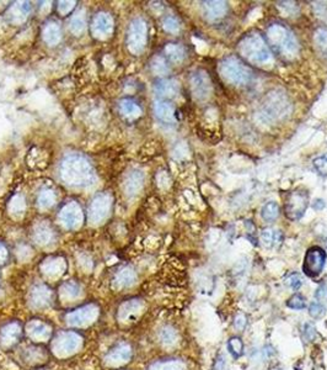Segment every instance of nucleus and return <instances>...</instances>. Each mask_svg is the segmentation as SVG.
Wrapping results in <instances>:
<instances>
[{
  "mask_svg": "<svg viewBox=\"0 0 327 370\" xmlns=\"http://www.w3.org/2000/svg\"><path fill=\"white\" fill-rule=\"evenodd\" d=\"M61 178L71 188H88L95 183L96 175L88 158L74 153L62 162Z\"/></svg>",
  "mask_w": 327,
  "mask_h": 370,
  "instance_id": "nucleus-1",
  "label": "nucleus"
},
{
  "mask_svg": "<svg viewBox=\"0 0 327 370\" xmlns=\"http://www.w3.org/2000/svg\"><path fill=\"white\" fill-rule=\"evenodd\" d=\"M266 36L270 47L283 60L293 61L297 58L299 43L297 37L288 27L282 24H272L267 29Z\"/></svg>",
  "mask_w": 327,
  "mask_h": 370,
  "instance_id": "nucleus-2",
  "label": "nucleus"
},
{
  "mask_svg": "<svg viewBox=\"0 0 327 370\" xmlns=\"http://www.w3.org/2000/svg\"><path fill=\"white\" fill-rule=\"evenodd\" d=\"M239 55L251 64L264 66L272 61L270 46L258 32L245 35L238 43Z\"/></svg>",
  "mask_w": 327,
  "mask_h": 370,
  "instance_id": "nucleus-3",
  "label": "nucleus"
},
{
  "mask_svg": "<svg viewBox=\"0 0 327 370\" xmlns=\"http://www.w3.org/2000/svg\"><path fill=\"white\" fill-rule=\"evenodd\" d=\"M289 111H291V102L288 96L282 90L276 89L270 92L263 99L258 114L263 121L272 122L285 117Z\"/></svg>",
  "mask_w": 327,
  "mask_h": 370,
  "instance_id": "nucleus-4",
  "label": "nucleus"
},
{
  "mask_svg": "<svg viewBox=\"0 0 327 370\" xmlns=\"http://www.w3.org/2000/svg\"><path fill=\"white\" fill-rule=\"evenodd\" d=\"M220 77L232 85H245L251 80L252 71L238 57H226L218 66Z\"/></svg>",
  "mask_w": 327,
  "mask_h": 370,
  "instance_id": "nucleus-5",
  "label": "nucleus"
},
{
  "mask_svg": "<svg viewBox=\"0 0 327 370\" xmlns=\"http://www.w3.org/2000/svg\"><path fill=\"white\" fill-rule=\"evenodd\" d=\"M146 41H148V25L143 19L137 17L129 25L127 46L133 55H139L144 51Z\"/></svg>",
  "mask_w": 327,
  "mask_h": 370,
  "instance_id": "nucleus-6",
  "label": "nucleus"
},
{
  "mask_svg": "<svg viewBox=\"0 0 327 370\" xmlns=\"http://www.w3.org/2000/svg\"><path fill=\"white\" fill-rule=\"evenodd\" d=\"M100 309L98 305L88 304L70 311L65 315V321L71 327H86L99 319Z\"/></svg>",
  "mask_w": 327,
  "mask_h": 370,
  "instance_id": "nucleus-7",
  "label": "nucleus"
},
{
  "mask_svg": "<svg viewBox=\"0 0 327 370\" xmlns=\"http://www.w3.org/2000/svg\"><path fill=\"white\" fill-rule=\"evenodd\" d=\"M82 337L75 332L64 331L55 336L52 343V350L58 356H70L82 346Z\"/></svg>",
  "mask_w": 327,
  "mask_h": 370,
  "instance_id": "nucleus-8",
  "label": "nucleus"
},
{
  "mask_svg": "<svg viewBox=\"0 0 327 370\" xmlns=\"http://www.w3.org/2000/svg\"><path fill=\"white\" fill-rule=\"evenodd\" d=\"M309 205V195L305 191L295 190L289 194L285 203V216L291 221H298L304 216Z\"/></svg>",
  "mask_w": 327,
  "mask_h": 370,
  "instance_id": "nucleus-9",
  "label": "nucleus"
},
{
  "mask_svg": "<svg viewBox=\"0 0 327 370\" xmlns=\"http://www.w3.org/2000/svg\"><path fill=\"white\" fill-rule=\"evenodd\" d=\"M326 252L321 247H311L307 250L304 258L303 270L310 278H315L322 272L326 263Z\"/></svg>",
  "mask_w": 327,
  "mask_h": 370,
  "instance_id": "nucleus-10",
  "label": "nucleus"
},
{
  "mask_svg": "<svg viewBox=\"0 0 327 370\" xmlns=\"http://www.w3.org/2000/svg\"><path fill=\"white\" fill-rule=\"evenodd\" d=\"M189 83H191L192 95L196 100L204 101L209 98L211 94V80L209 74L205 71L198 69L193 72Z\"/></svg>",
  "mask_w": 327,
  "mask_h": 370,
  "instance_id": "nucleus-11",
  "label": "nucleus"
},
{
  "mask_svg": "<svg viewBox=\"0 0 327 370\" xmlns=\"http://www.w3.org/2000/svg\"><path fill=\"white\" fill-rule=\"evenodd\" d=\"M112 199L108 194H99L93 198L89 207V220L93 225L102 223L110 215Z\"/></svg>",
  "mask_w": 327,
  "mask_h": 370,
  "instance_id": "nucleus-12",
  "label": "nucleus"
},
{
  "mask_svg": "<svg viewBox=\"0 0 327 370\" xmlns=\"http://www.w3.org/2000/svg\"><path fill=\"white\" fill-rule=\"evenodd\" d=\"M59 221L67 230L79 228L84 221V214L80 205L75 201L68 203L59 213Z\"/></svg>",
  "mask_w": 327,
  "mask_h": 370,
  "instance_id": "nucleus-13",
  "label": "nucleus"
},
{
  "mask_svg": "<svg viewBox=\"0 0 327 370\" xmlns=\"http://www.w3.org/2000/svg\"><path fill=\"white\" fill-rule=\"evenodd\" d=\"M202 9H203V15L205 20L210 23H217L222 20L228 14V4L226 2L222 0H211V2L202 3Z\"/></svg>",
  "mask_w": 327,
  "mask_h": 370,
  "instance_id": "nucleus-14",
  "label": "nucleus"
},
{
  "mask_svg": "<svg viewBox=\"0 0 327 370\" xmlns=\"http://www.w3.org/2000/svg\"><path fill=\"white\" fill-rule=\"evenodd\" d=\"M92 32L99 39H107L113 32V19L107 12H100L93 17Z\"/></svg>",
  "mask_w": 327,
  "mask_h": 370,
  "instance_id": "nucleus-15",
  "label": "nucleus"
},
{
  "mask_svg": "<svg viewBox=\"0 0 327 370\" xmlns=\"http://www.w3.org/2000/svg\"><path fill=\"white\" fill-rule=\"evenodd\" d=\"M130 358H132V348L129 344L120 343L111 348L110 352L106 354V363L107 365L117 366L129 362Z\"/></svg>",
  "mask_w": 327,
  "mask_h": 370,
  "instance_id": "nucleus-16",
  "label": "nucleus"
},
{
  "mask_svg": "<svg viewBox=\"0 0 327 370\" xmlns=\"http://www.w3.org/2000/svg\"><path fill=\"white\" fill-rule=\"evenodd\" d=\"M23 327L18 322H9L0 329V344L4 348H10L20 341Z\"/></svg>",
  "mask_w": 327,
  "mask_h": 370,
  "instance_id": "nucleus-17",
  "label": "nucleus"
},
{
  "mask_svg": "<svg viewBox=\"0 0 327 370\" xmlns=\"http://www.w3.org/2000/svg\"><path fill=\"white\" fill-rule=\"evenodd\" d=\"M26 333L32 341L46 342L51 338L52 328L48 323L40 320H31L26 326Z\"/></svg>",
  "mask_w": 327,
  "mask_h": 370,
  "instance_id": "nucleus-18",
  "label": "nucleus"
},
{
  "mask_svg": "<svg viewBox=\"0 0 327 370\" xmlns=\"http://www.w3.org/2000/svg\"><path fill=\"white\" fill-rule=\"evenodd\" d=\"M53 293L46 285H36L30 293V304L36 309H43L52 304Z\"/></svg>",
  "mask_w": 327,
  "mask_h": 370,
  "instance_id": "nucleus-19",
  "label": "nucleus"
},
{
  "mask_svg": "<svg viewBox=\"0 0 327 370\" xmlns=\"http://www.w3.org/2000/svg\"><path fill=\"white\" fill-rule=\"evenodd\" d=\"M143 309V304L140 300H129L124 303L118 310V319L122 322L133 321Z\"/></svg>",
  "mask_w": 327,
  "mask_h": 370,
  "instance_id": "nucleus-20",
  "label": "nucleus"
},
{
  "mask_svg": "<svg viewBox=\"0 0 327 370\" xmlns=\"http://www.w3.org/2000/svg\"><path fill=\"white\" fill-rule=\"evenodd\" d=\"M143 184H144V174L139 170H133L124 180V191L128 197H134L142 190Z\"/></svg>",
  "mask_w": 327,
  "mask_h": 370,
  "instance_id": "nucleus-21",
  "label": "nucleus"
},
{
  "mask_svg": "<svg viewBox=\"0 0 327 370\" xmlns=\"http://www.w3.org/2000/svg\"><path fill=\"white\" fill-rule=\"evenodd\" d=\"M180 92V84L175 79H163L155 84V93L160 98H175Z\"/></svg>",
  "mask_w": 327,
  "mask_h": 370,
  "instance_id": "nucleus-22",
  "label": "nucleus"
},
{
  "mask_svg": "<svg viewBox=\"0 0 327 370\" xmlns=\"http://www.w3.org/2000/svg\"><path fill=\"white\" fill-rule=\"evenodd\" d=\"M65 268H67L65 260L58 257L51 258V259L46 260V262L42 264L43 274L48 276V278H58V276L63 274Z\"/></svg>",
  "mask_w": 327,
  "mask_h": 370,
  "instance_id": "nucleus-23",
  "label": "nucleus"
},
{
  "mask_svg": "<svg viewBox=\"0 0 327 370\" xmlns=\"http://www.w3.org/2000/svg\"><path fill=\"white\" fill-rule=\"evenodd\" d=\"M155 116L165 124H172L175 121V108L170 102L159 100L154 104Z\"/></svg>",
  "mask_w": 327,
  "mask_h": 370,
  "instance_id": "nucleus-24",
  "label": "nucleus"
},
{
  "mask_svg": "<svg viewBox=\"0 0 327 370\" xmlns=\"http://www.w3.org/2000/svg\"><path fill=\"white\" fill-rule=\"evenodd\" d=\"M137 280V274L136 272L129 267H126V268H122L120 272L114 275V285L118 289H124L129 288L134 284Z\"/></svg>",
  "mask_w": 327,
  "mask_h": 370,
  "instance_id": "nucleus-25",
  "label": "nucleus"
},
{
  "mask_svg": "<svg viewBox=\"0 0 327 370\" xmlns=\"http://www.w3.org/2000/svg\"><path fill=\"white\" fill-rule=\"evenodd\" d=\"M164 54L167 57V60L174 62V63H181L186 56L185 48L179 43H167L164 48Z\"/></svg>",
  "mask_w": 327,
  "mask_h": 370,
  "instance_id": "nucleus-26",
  "label": "nucleus"
},
{
  "mask_svg": "<svg viewBox=\"0 0 327 370\" xmlns=\"http://www.w3.org/2000/svg\"><path fill=\"white\" fill-rule=\"evenodd\" d=\"M31 11V5L30 3L23 2L17 3L10 9V12H9V16L14 23H23L24 20H26L27 15L30 14Z\"/></svg>",
  "mask_w": 327,
  "mask_h": 370,
  "instance_id": "nucleus-27",
  "label": "nucleus"
},
{
  "mask_svg": "<svg viewBox=\"0 0 327 370\" xmlns=\"http://www.w3.org/2000/svg\"><path fill=\"white\" fill-rule=\"evenodd\" d=\"M120 110L121 114L127 119H137L142 115V109L136 101L130 100V99H124L120 102Z\"/></svg>",
  "mask_w": 327,
  "mask_h": 370,
  "instance_id": "nucleus-28",
  "label": "nucleus"
},
{
  "mask_svg": "<svg viewBox=\"0 0 327 370\" xmlns=\"http://www.w3.org/2000/svg\"><path fill=\"white\" fill-rule=\"evenodd\" d=\"M61 37L62 32L58 24L49 23L46 25V27L43 29V40H45L46 43H48L49 46L57 45V43L61 41Z\"/></svg>",
  "mask_w": 327,
  "mask_h": 370,
  "instance_id": "nucleus-29",
  "label": "nucleus"
},
{
  "mask_svg": "<svg viewBox=\"0 0 327 370\" xmlns=\"http://www.w3.org/2000/svg\"><path fill=\"white\" fill-rule=\"evenodd\" d=\"M61 295L65 300L73 301L82 295V288H80V285L76 284V283L67 281L62 285Z\"/></svg>",
  "mask_w": 327,
  "mask_h": 370,
  "instance_id": "nucleus-30",
  "label": "nucleus"
},
{
  "mask_svg": "<svg viewBox=\"0 0 327 370\" xmlns=\"http://www.w3.org/2000/svg\"><path fill=\"white\" fill-rule=\"evenodd\" d=\"M33 238L39 244H47L52 241L53 238V231L52 228L48 225H42L37 226L35 230V235H33Z\"/></svg>",
  "mask_w": 327,
  "mask_h": 370,
  "instance_id": "nucleus-31",
  "label": "nucleus"
},
{
  "mask_svg": "<svg viewBox=\"0 0 327 370\" xmlns=\"http://www.w3.org/2000/svg\"><path fill=\"white\" fill-rule=\"evenodd\" d=\"M261 238L267 245H278L283 241V235L278 230L264 228L261 233Z\"/></svg>",
  "mask_w": 327,
  "mask_h": 370,
  "instance_id": "nucleus-32",
  "label": "nucleus"
},
{
  "mask_svg": "<svg viewBox=\"0 0 327 370\" xmlns=\"http://www.w3.org/2000/svg\"><path fill=\"white\" fill-rule=\"evenodd\" d=\"M261 216L264 221L272 222L275 221L277 217L279 216V206L278 204L275 203V201H270L267 203L261 210Z\"/></svg>",
  "mask_w": 327,
  "mask_h": 370,
  "instance_id": "nucleus-33",
  "label": "nucleus"
},
{
  "mask_svg": "<svg viewBox=\"0 0 327 370\" xmlns=\"http://www.w3.org/2000/svg\"><path fill=\"white\" fill-rule=\"evenodd\" d=\"M185 364L181 360L172 359V360H164V362L154 363L149 370H183Z\"/></svg>",
  "mask_w": 327,
  "mask_h": 370,
  "instance_id": "nucleus-34",
  "label": "nucleus"
},
{
  "mask_svg": "<svg viewBox=\"0 0 327 370\" xmlns=\"http://www.w3.org/2000/svg\"><path fill=\"white\" fill-rule=\"evenodd\" d=\"M314 42L317 51L327 57V29H317L314 35Z\"/></svg>",
  "mask_w": 327,
  "mask_h": 370,
  "instance_id": "nucleus-35",
  "label": "nucleus"
},
{
  "mask_svg": "<svg viewBox=\"0 0 327 370\" xmlns=\"http://www.w3.org/2000/svg\"><path fill=\"white\" fill-rule=\"evenodd\" d=\"M86 27V20L85 15H84V11H79L71 17L70 20V30L74 35H80V33L84 32Z\"/></svg>",
  "mask_w": 327,
  "mask_h": 370,
  "instance_id": "nucleus-36",
  "label": "nucleus"
},
{
  "mask_svg": "<svg viewBox=\"0 0 327 370\" xmlns=\"http://www.w3.org/2000/svg\"><path fill=\"white\" fill-rule=\"evenodd\" d=\"M152 73L157 74V76H165L170 72V68L167 66V62L164 57L161 56H157V57L152 58L150 63Z\"/></svg>",
  "mask_w": 327,
  "mask_h": 370,
  "instance_id": "nucleus-37",
  "label": "nucleus"
},
{
  "mask_svg": "<svg viewBox=\"0 0 327 370\" xmlns=\"http://www.w3.org/2000/svg\"><path fill=\"white\" fill-rule=\"evenodd\" d=\"M55 203V194L52 190H43L40 192L39 199H37V205H39L41 209H48L54 205Z\"/></svg>",
  "mask_w": 327,
  "mask_h": 370,
  "instance_id": "nucleus-38",
  "label": "nucleus"
},
{
  "mask_svg": "<svg viewBox=\"0 0 327 370\" xmlns=\"http://www.w3.org/2000/svg\"><path fill=\"white\" fill-rule=\"evenodd\" d=\"M25 209H26V203L21 195H16L11 199L10 204H9V210L12 215H23Z\"/></svg>",
  "mask_w": 327,
  "mask_h": 370,
  "instance_id": "nucleus-39",
  "label": "nucleus"
},
{
  "mask_svg": "<svg viewBox=\"0 0 327 370\" xmlns=\"http://www.w3.org/2000/svg\"><path fill=\"white\" fill-rule=\"evenodd\" d=\"M228 349L234 358H239L244 352V343L239 337H233L228 341Z\"/></svg>",
  "mask_w": 327,
  "mask_h": 370,
  "instance_id": "nucleus-40",
  "label": "nucleus"
},
{
  "mask_svg": "<svg viewBox=\"0 0 327 370\" xmlns=\"http://www.w3.org/2000/svg\"><path fill=\"white\" fill-rule=\"evenodd\" d=\"M159 336H160L161 342H163L164 344H166V346H171V344L175 343L177 340L176 331L174 328H171L170 326H166V327L161 328Z\"/></svg>",
  "mask_w": 327,
  "mask_h": 370,
  "instance_id": "nucleus-41",
  "label": "nucleus"
},
{
  "mask_svg": "<svg viewBox=\"0 0 327 370\" xmlns=\"http://www.w3.org/2000/svg\"><path fill=\"white\" fill-rule=\"evenodd\" d=\"M309 313L313 319L321 320L326 315V307L317 301H313L309 306Z\"/></svg>",
  "mask_w": 327,
  "mask_h": 370,
  "instance_id": "nucleus-42",
  "label": "nucleus"
},
{
  "mask_svg": "<svg viewBox=\"0 0 327 370\" xmlns=\"http://www.w3.org/2000/svg\"><path fill=\"white\" fill-rule=\"evenodd\" d=\"M286 306L293 310H304L306 307V303H305L304 297L301 295L295 294L286 301Z\"/></svg>",
  "mask_w": 327,
  "mask_h": 370,
  "instance_id": "nucleus-43",
  "label": "nucleus"
},
{
  "mask_svg": "<svg viewBox=\"0 0 327 370\" xmlns=\"http://www.w3.org/2000/svg\"><path fill=\"white\" fill-rule=\"evenodd\" d=\"M163 27L166 32L176 33V32H179V30H180V23L176 17L167 16L163 21Z\"/></svg>",
  "mask_w": 327,
  "mask_h": 370,
  "instance_id": "nucleus-44",
  "label": "nucleus"
},
{
  "mask_svg": "<svg viewBox=\"0 0 327 370\" xmlns=\"http://www.w3.org/2000/svg\"><path fill=\"white\" fill-rule=\"evenodd\" d=\"M285 284L294 291H298L301 288V285H303V280H301L300 275L297 274V273H292V274H289L285 278Z\"/></svg>",
  "mask_w": 327,
  "mask_h": 370,
  "instance_id": "nucleus-45",
  "label": "nucleus"
},
{
  "mask_svg": "<svg viewBox=\"0 0 327 370\" xmlns=\"http://www.w3.org/2000/svg\"><path fill=\"white\" fill-rule=\"evenodd\" d=\"M314 167L320 175H327V154L320 155L314 160Z\"/></svg>",
  "mask_w": 327,
  "mask_h": 370,
  "instance_id": "nucleus-46",
  "label": "nucleus"
},
{
  "mask_svg": "<svg viewBox=\"0 0 327 370\" xmlns=\"http://www.w3.org/2000/svg\"><path fill=\"white\" fill-rule=\"evenodd\" d=\"M278 8L282 10L283 14L286 15V16H288V15L295 14V12L298 11V5H295V3H293V2L279 3Z\"/></svg>",
  "mask_w": 327,
  "mask_h": 370,
  "instance_id": "nucleus-47",
  "label": "nucleus"
},
{
  "mask_svg": "<svg viewBox=\"0 0 327 370\" xmlns=\"http://www.w3.org/2000/svg\"><path fill=\"white\" fill-rule=\"evenodd\" d=\"M303 334L304 338L307 342H313L316 338V328L313 323L307 322L304 325V329H303Z\"/></svg>",
  "mask_w": 327,
  "mask_h": 370,
  "instance_id": "nucleus-48",
  "label": "nucleus"
},
{
  "mask_svg": "<svg viewBox=\"0 0 327 370\" xmlns=\"http://www.w3.org/2000/svg\"><path fill=\"white\" fill-rule=\"evenodd\" d=\"M74 6H75V2H59L58 11L61 12L62 15H67Z\"/></svg>",
  "mask_w": 327,
  "mask_h": 370,
  "instance_id": "nucleus-49",
  "label": "nucleus"
},
{
  "mask_svg": "<svg viewBox=\"0 0 327 370\" xmlns=\"http://www.w3.org/2000/svg\"><path fill=\"white\" fill-rule=\"evenodd\" d=\"M246 323H247V319H246L244 313H239V315L235 317V321H234V325H235V327L238 329H244Z\"/></svg>",
  "mask_w": 327,
  "mask_h": 370,
  "instance_id": "nucleus-50",
  "label": "nucleus"
},
{
  "mask_svg": "<svg viewBox=\"0 0 327 370\" xmlns=\"http://www.w3.org/2000/svg\"><path fill=\"white\" fill-rule=\"evenodd\" d=\"M8 257H9L8 250H6L4 244L0 243V264L5 263L6 259H8Z\"/></svg>",
  "mask_w": 327,
  "mask_h": 370,
  "instance_id": "nucleus-51",
  "label": "nucleus"
},
{
  "mask_svg": "<svg viewBox=\"0 0 327 370\" xmlns=\"http://www.w3.org/2000/svg\"><path fill=\"white\" fill-rule=\"evenodd\" d=\"M315 297L317 298V300H322V298H326L327 297V288L326 287H320L319 289H317L316 293H315Z\"/></svg>",
  "mask_w": 327,
  "mask_h": 370,
  "instance_id": "nucleus-52",
  "label": "nucleus"
},
{
  "mask_svg": "<svg viewBox=\"0 0 327 370\" xmlns=\"http://www.w3.org/2000/svg\"><path fill=\"white\" fill-rule=\"evenodd\" d=\"M313 207H314V209H315V210H322L323 207H325V203H323V200H321V199H320V200H316V201H315V204L313 205Z\"/></svg>",
  "mask_w": 327,
  "mask_h": 370,
  "instance_id": "nucleus-53",
  "label": "nucleus"
}]
</instances>
